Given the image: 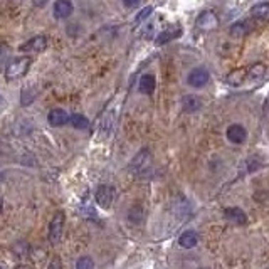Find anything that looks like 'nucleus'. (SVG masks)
<instances>
[{
	"label": "nucleus",
	"mask_w": 269,
	"mask_h": 269,
	"mask_svg": "<svg viewBox=\"0 0 269 269\" xmlns=\"http://www.w3.org/2000/svg\"><path fill=\"white\" fill-rule=\"evenodd\" d=\"M30 66V59L29 57H17L5 67V78L9 81H15V79L22 78L24 74L29 71Z\"/></svg>",
	"instance_id": "1"
},
{
	"label": "nucleus",
	"mask_w": 269,
	"mask_h": 269,
	"mask_svg": "<svg viewBox=\"0 0 269 269\" xmlns=\"http://www.w3.org/2000/svg\"><path fill=\"white\" fill-rule=\"evenodd\" d=\"M62 229H64V214L57 212L56 215L53 217L49 225V241L51 244H57L62 237Z\"/></svg>",
	"instance_id": "2"
},
{
	"label": "nucleus",
	"mask_w": 269,
	"mask_h": 269,
	"mask_svg": "<svg viewBox=\"0 0 269 269\" xmlns=\"http://www.w3.org/2000/svg\"><path fill=\"white\" fill-rule=\"evenodd\" d=\"M114 200V190L113 187H108V185H100L96 190V202L98 205L103 209H109Z\"/></svg>",
	"instance_id": "3"
},
{
	"label": "nucleus",
	"mask_w": 269,
	"mask_h": 269,
	"mask_svg": "<svg viewBox=\"0 0 269 269\" xmlns=\"http://www.w3.org/2000/svg\"><path fill=\"white\" fill-rule=\"evenodd\" d=\"M209 71L204 69V67H195L190 74H188V84L192 88H204L209 82Z\"/></svg>",
	"instance_id": "4"
},
{
	"label": "nucleus",
	"mask_w": 269,
	"mask_h": 269,
	"mask_svg": "<svg viewBox=\"0 0 269 269\" xmlns=\"http://www.w3.org/2000/svg\"><path fill=\"white\" fill-rule=\"evenodd\" d=\"M224 215L229 222L236 224V225H242L247 222V217H246V212L239 207H229L224 211Z\"/></svg>",
	"instance_id": "5"
},
{
	"label": "nucleus",
	"mask_w": 269,
	"mask_h": 269,
	"mask_svg": "<svg viewBox=\"0 0 269 269\" xmlns=\"http://www.w3.org/2000/svg\"><path fill=\"white\" fill-rule=\"evenodd\" d=\"M217 24H219V21H217L215 14L211 10L207 12H202V14L199 15V19H197V27H200V29H207V30H212L217 27Z\"/></svg>",
	"instance_id": "6"
},
{
	"label": "nucleus",
	"mask_w": 269,
	"mask_h": 269,
	"mask_svg": "<svg viewBox=\"0 0 269 269\" xmlns=\"http://www.w3.org/2000/svg\"><path fill=\"white\" fill-rule=\"evenodd\" d=\"M47 47V37L46 35H37V37H32L29 42H26L21 49L27 51V53H42Z\"/></svg>",
	"instance_id": "7"
},
{
	"label": "nucleus",
	"mask_w": 269,
	"mask_h": 269,
	"mask_svg": "<svg viewBox=\"0 0 269 269\" xmlns=\"http://www.w3.org/2000/svg\"><path fill=\"white\" fill-rule=\"evenodd\" d=\"M246 136H247L246 130H244L241 125H231L227 128V138L231 143H236V145L244 143V141H246Z\"/></svg>",
	"instance_id": "8"
},
{
	"label": "nucleus",
	"mask_w": 269,
	"mask_h": 269,
	"mask_svg": "<svg viewBox=\"0 0 269 269\" xmlns=\"http://www.w3.org/2000/svg\"><path fill=\"white\" fill-rule=\"evenodd\" d=\"M74 10V5L71 0H57L54 3V15L57 19H67Z\"/></svg>",
	"instance_id": "9"
},
{
	"label": "nucleus",
	"mask_w": 269,
	"mask_h": 269,
	"mask_svg": "<svg viewBox=\"0 0 269 269\" xmlns=\"http://www.w3.org/2000/svg\"><path fill=\"white\" fill-rule=\"evenodd\" d=\"M180 34H182L180 24H175V26L167 27V29H165L163 32L158 35V37H157V42H158V44H165V42H170V41H173V39H177Z\"/></svg>",
	"instance_id": "10"
},
{
	"label": "nucleus",
	"mask_w": 269,
	"mask_h": 269,
	"mask_svg": "<svg viewBox=\"0 0 269 269\" xmlns=\"http://www.w3.org/2000/svg\"><path fill=\"white\" fill-rule=\"evenodd\" d=\"M69 120H71V116L64 111V109H53V111H49V114H47V121H49L53 126H62Z\"/></svg>",
	"instance_id": "11"
},
{
	"label": "nucleus",
	"mask_w": 269,
	"mask_h": 269,
	"mask_svg": "<svg viewBox=\"0 0 269 269\" xmlns=\"http://www.w3.org/2000/svg\"><path fill=\"white\" fill-rule=\"evenodd\" d=\"M251 15L254 21L259 22H269V3H259V5H254L251 9Z\"/></svg>",
	"instance_id": "12"
},
{
	"label": "nucleus",
	"mask_w": 269,
	"mask_h": 269,
	"mask_svg": "<svg viewBox=\"0 0 269 269\" xmlns=\"http://www.w3.org/2000/svg\"><path fill=\"white\" fill-rule=\"evenodd\" d=\"M155 78L152 74H145V76L140 78V82H138V91L141 94H152L155 91Z\"/></svg>",
	"instance_id": "13"
},
{
	"label": "nucleus",
	"mask_w": 269,
	"mask_h": 269,
	"mask_svg": "<svg viewBox=\"0 0 269 269\" xmlns=\"http://www.w3.org/2000/svg\"><path fill=\"white\" fill-rule=\"evenodd\" d=\"M197 242H199V236H197V232H193V231H185L184 234L179 237V244L184 249L195 247Z\"/></svg>",
	"instance_id": "14"
},
{
	"label": "nucleus",
	"mask_w": 269,
	"mask_h": 269,
	"mask_svg": "<svg viewBox=\"0 0 269 269\" xmlns=\"http://www.w3.org/2000/svg\"><path fill=\"white\" fill-rule=\"evenodd\" d=\"M251 22L249 21H239L231 27V35L232 37H244L251 30Z\"/></svg>",
	"instance_id": "15"
},
{
	"label": "nucleus",
	"mask_w": 269,
	"mask_h": 269,
	"mask_svg": "<svg viewBox=\"0 0 269 269\" xmlns=\"http://www.w3.org/2000/svg\"><path fill=\"white\" fill-rule=\"evenodd\" d=\"M246 76H247L246 67H239V69H234L231 74H229L227 82L232 86H239V84H242V81H246Z\"/></svg>",
	"instance_id": "16"
},
{
	"label": "nucleus",
	"mask_w": 269,
	"mask_h": 269,
	"mask_svg": "<svg viewBox=\"0 0 269 269\" xmlns=\"http://www.w3.org/2000/svg\"><path fill=\"white\" fill-rule=\"evenodd\" d=\"M148 160H150L148 152H146V150H141L140 155L134 157V160H133V163H132V168H133V170H136V172H140L141 168L148 165Z\"/></svg>",
	"instance_id": "17"
},
{
	"label": "nucleus",
	"mask_w": 269,
	"mask_h": 269,
	"mask_svg": "<svg viewBox=\"0 0 269 269\" xmlns=\"http://www.w3.org/2000/svg\"><path fill=\"white\" fill-rule=\"evenodd\" d=\"M71 125L74 126V128H78V130H86V128H89V121H88V118L84 116V114H71Z\"/></svg>",
	"instance_id": "18"
},
{
	"label": "nucleus",
	"mask_w": 269,
	"mask_h": 269,
	"mask_svg": "<svg viewBox=\"0 0 269 269\" xmlns=\"http://www.w3.org/2000/svg\"><path fill=\"white\" fill-rule=\"evenodd\" d=\"M264 73H266V67H264V64H254V66H251L247 69V76L251 78V79L263 78Z\"/></svg>",
	"instance_id": "19"
},
{
	"label": "nucleus",
	"mask_w": 269,
	"mask_h": 269,
	"mask_svg": "<svg viewBox=\"0 0 269 269\" xmlns=\"http://www.w3.org/2000/svg\"><path fill=\"white\" fill-rule=\"evenodd\" d=\"M199 106H200V101L197 100V98H193V96H188V98H185L184 100V108L187 109V111H195Z\"/></svg>",
	"instance_id": "20"
},
{
	"label": "nucleus",
	"mask_w": 269,
	"mask_h": 269,
	"mask_svg": "<svg viewBox=\"0 0 269 269\" xmlns=\"http://www.w3.org/2000/svg\"><path fill=\"white\" fill-rule=\"evenodd\" d=\"M93 266H94V263H93V259H91V258H81L76 263L78 269H91Z\"/></svg>",
	"instance_id": "21"
},
{
	"label": "nucleus",
	"mask_w": 269,
	"mask_h": 269,
	"mask_svg": "<svg viewBox=\"0 0 269 269\" xmlns=\"http://www.w3.org/2000/svg\"><path fill=\"white\" fill-rule=\"evenodd\" d=\"M152 12H153L152 7H145V9H143V10H140V14L136 15V19H134V22H136V24L143 22L145 19H148V17H150V14H152Z\"/></svg>",
	"instance_id": "22"
},
{
	"label": "nucleus",
	"mask_w": 269,
	"mask_h": 269,
	"mask_svg": "<svg viewBox=\"0 0 269 269\" xmlns=\"http://www.w3.org/2000/svg\"><path fill=\"white\" fill-rule=\"evenodd\" d=\"M138 2H140V0H123V3H125L126 7H128V9H133V7H136Z\"/></svg>",
	"instance_id": "23"
},
{
	"label": "nucleus",
	"mask_w": 269,
	"mask_h": 269,
	"mask_svg": "<svg viewBox=\"0 0 269 269\" xmlns=\"http://www.w3.org/2000/svg\"><path fill=\"white\" fill-rule=\"evenodd\" d=\"M5 108V101H3V98H2V94H0V113H2V109Z\"/></svg>",
	"instance_id": "24"
},
{
	"label": "nucleus",
	"mask_w": 269,
	"mask_h": 269,
	"mask_svg": "<svg viewBox=\"0 0 269 269\" xmlns=\"http://www.w3.org/2000/svg\"><path fill=\"white\" fill-rule=\"evenodd\" d=\"M2 207H3V202H2V197H0V211H2Z\"/></svg>",
	"instance_id": "25"
}]
</instances>
